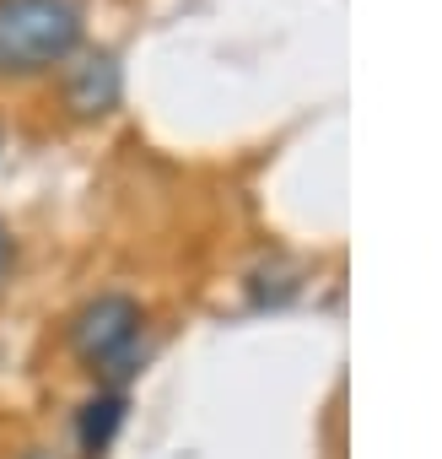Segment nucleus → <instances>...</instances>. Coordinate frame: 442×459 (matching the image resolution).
I'll list each match as a JSON object with an SVG mask.
<instances>
[{"mask_svg":"<svg viewBox=\"0 0 442 459\" xmlns=\"http://www.w3.org/2000/svg\"><path fill=\"white\" fill-rule=\"evenodd\" d=\"M81 44V0H0V76H38Z\"/></svg>","mask_w":442,"mask_h":459,"instance_id":"f257e3e1","label":"nucleus"},{"mask_svg":"<svg viewBox=\"0 0 442 459\" xmlns=\"http://www.w3.org/2000/svg\"><path fill=\"white\" fill-rule=\"evenodd\" d=\"M140 341V303L124 298V292H103L92 298L76 325H71V346L87 368H103V373H130V351Z\"/></svg>","mask_w":442,"mask_h":459,"instance_id":"f03ea898","label":"nucleus"},{"mask_svg":"<svg viewBox=\"0 0 442 459\" xmlns=\"http://www.w3.org/2000/svg\"><path fill=\"white\" fill-rule=\"evenodd\" d=\"M119 60L114 55H87L81 65H71L65 76V103L76 114H108L119 103Z\"/></svg>","mask_w":442,"mask_h":459,"instance_id":"7ed1b4c3","label":"nucleus"},{"mask_svg":"<svg viewBox=\"0 0 442 459\" xmlns=\"http://www.w3.org/2000/svg\"><path fill=\"white\" fill-rule=\"evenodd\" d=\"M119 421H124V394H98V400H87V405H81V421H76L81 448H87V454H103V448L114 443V432H119Z\"/></svg>","mask_w":442,"mask_h":459,"instance_id":"20e7f679","label":"nucleus"},{"mask_svg":"<svg viewBox=\"0 0 442 459\" xmlns=\"http://www.w3.org/2000/svg\"><path fill=\"white\" fill-rule=\"evenodd\" d=\"M12 271V233H6V221H0V281H6Z\"/></svg>","mask_w":442,"mask_h":459,"instance_id":"39448f33","label":"nucleus"},{"mask_svg":"<svg viewBox=\"0 0 442 459\" xmlns=\"http://www.w3.org/2000/svg\"><path fill=\"white\" fill-rule=\"evenodd\" d=\"M28 459H55V454H28Z\"/></svg>","mask_w":442,"mask_h":459,"instance_id":"423d86ee","label":"nucleus"}]
</instances>
